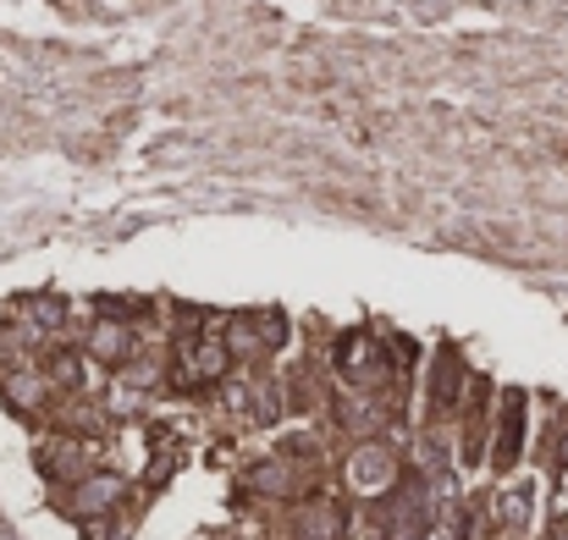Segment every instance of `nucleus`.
Returning a JSON list of instances; mask_svg holds the SVG:
<instances>
[{"instance_id": "nucleus-13", "label": "nucleus", "mask_w": 568, "mask_h": 540, "mask_svg": "<svg viewBox=\"0 0 568 540\" xmlns=\"http://www.w3.org/2000/svg\"><path fill=\"white\" fill-rule=\"evenodd\" d=\"M558 475H564V480H558V497L568 502V469H558Z\"/></svg>"}, {"instance_id": "nucleus-4", "label": "nucleus", "mask_w": 568, "mask_h": 540, "mask_svg": "<svg viewBox=\"0 0 568 540\" xmlns=\"http://www.w3.org/2000/svg\"><path fill=\"white\" fill-rule=\"evenodd\" d=\"M282 343H287L282 309H248V315L226 320V348H232V359H260V354H271V348H282Z\"/></svg>"}, {"instance_id": "nucleus-10", "label": "nucleus", "mask_w": 568, "mask_h": 540, "mask_svg": "<svg viewBox=\"0 0 568 540\" xmlns=\"http://www.w3.org/2000/svg\"><path fill=\"white\" fill-rule=\"evenodd\" d=\"M287 536L293 540H343L348 536V513L337 502H310L287 519Z\"/></svg>"}, {"instance_id": "nucleus-8", "label": "nucleus", "mask_w": 568, "mask_h": 540, "mask_svg": "<svg viewBox=\"0 0 568 540\" xmlns=\"http://www.w3.org/2000/svg\"><path fill=\"white\" fill-rule=\"evenodd\" d=\"M491 380L469 375V397H464V463L491 458Z\"/></svg>"}, {"instance_id": "nucleus-7", "label": "nucleus", "mask_w": 568, "mask_h": 540, "mask_svg": "<svg viewBox=\"0 0 568 540\" xmlns=\"http://www.w3.org/2000/svg\"><path fill=\"white\" fill-rule=\"evenodd\" d=\"M464 397H469L464 359H458V348H442V354L430 359V425H447V419L464 408Z\"/></svg>"}, {"instance_id": "nucleus-9", "label": "nucleus", "mask_w": 568, "mask_h": 540, "mask_svg": "<svg viewBox=\"0 0 568 540\" xmlns=\"http://www.w3.org/2000/svg\"><path fill=\"white\" fill-rule=\"evenodd\" d=\"M94 315H100V309H94ZM83 348L100 364H133L139 359V332H133V320H122V315H100V320L89 326Z\"/></svg>"}, {"instance_id": "nucleus-1", "label": "nucleus", "mask_w": 568, "mask_h": 540, "mask_svg": "<svg viewBox=\"0 0 568 540\" xmlns=\"http://www.w3.org/2000/svg\"><path fill=\"white\" fill-rule=\"evenodd\" d=\"M425 530H430V491H425L419 475H408V486L397 480V486L386 491V508L371 519V536L376 540H425Z\"/></svg>"}, {"instance_id": "nucleus-11", "label": "nucleus", "mask_w": 568, "mask_h": 540, "mask_svg": "<svg viewBox=\"0 0 568 540\" xmlns=\"http://www.w3.org/2000/svg\"><path fill=\"white\" fill-rule=\"evenodd\" d=\"M55 391H61L55 380L28 375V369H17V375H6V380H0V397H6L17 414H28V419H39V414L50 408V397H55Z\"/></svg>"}, {"instance_id": "nucleus-12", "label": "nucleus", "mask_w": 568, "mask_h": 540, "mask_svg": "<svg viewBox=\"0 0 568 540\" xmlns=\"http://www.w3.org/2000/svg\"><path fill=\"white\" fill-rule=\"evenodd\" d=\"M17 320L33 326V332H55V326L67 320V304H61V298H28V304L17 309Z\"/></svg>"}, {"instance_id": "nucleus-6", "label": "nucleus", "mask_w": 568, "mask_h": 540, "mask_svg": "<svg viewBox=\"0 0 568 540\" xmlns=\"http://www.w3.org/2000/svg\"><path fill=\"white\" fill-rule=\"evenodd\" d=\"M397 480H403V463H397V452H392L386 441H365V447L348 452V486H354V491L386 497Z\"/></svg>"}, {"instance_id": "nucleus-3", "label": "nucleus", "mask_w": 568, "mask_h": 540, "mask_svg": "<svg viewBox=\"0 0 568 540\" xmlns=\"http://www.w3.org/2000/svg\"><path fill=\"white\" fill-rule=\"evenodd\" d=\"M525 441H530V397L519 386H508L497 397V425H491V469L497 475H514L519 458H525Z\"/></svg>"}, {"instance_id": "nucleus-2", "label": "nucleus", "mask_w": 568, "mask_h": 540, "mask_svg": "<svg viewBox=\"0 0 568 540\" xmlns=\"http://www.w3.org/2000/svg\"><path fill=\"white\" fill-rule=\"evenodd\" d=\"M337 369L354 391H386L397 380V364H392V348L376 343L371 332H348L337 343Z\"/></svg>"}, {"instance_id": "nucleus-5", "label": "nucleus", "mask_w": 568, "mask_h": 540, "mask_svg": "<svg viewBox=\"0 0 568 540\" xmlns=\"http://www.w3.org/2000/svg\"><path fill=\"white\" fill-rule=\"evenodd\" d=\"M122 497H128V480H122V475L89 469L83 480H72V491H67L61 502H67L72 519H111V513L122 508Z\"/></svg>"}]
</instances>
